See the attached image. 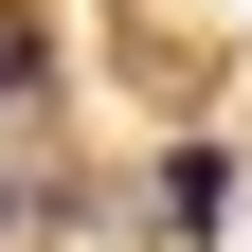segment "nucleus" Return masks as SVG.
I'll use <instances>...</instances> for the list:
<instances>
[{
    "instance_id": "nucleus-3",
    "label": "nucleus",
    "mask_w": 252,
    "mask_h": 252,
    "mask_svg": "<svg viewBox=\"0 0 252 252\" xmlns=\"http://www.w3.org/2000/svg\"><path fill=\"white\" fill-rule=\"evenodd\" d=\"M0 234H18V180H0Z\"/></svg>"
},
{
    "instance_id": "nucleus-1",
    "label": "nucleus",
    "mask_w": 252,
    "mask_h": 252,
    "mask_svg": "<svg viewBox=\"0 0 252 252\" xmlns=\"http://www.w3.org/2000/svg\"><path fill=\"white\" fill-rule=\"evenodd\" d=\"M162 216L216 234V216H234V144H180V162H162Z\"/></svg>"
},
{
    "instance_id": "nucleus-2",
    "label": "nucleus",
    "mask_w": 252,
    "mask_h": 252,
    "mask_svg": "<svg viewBox=\"0 0 252 252\" xmlns=\"http://www.w3.org/2000/svg\"><path fill=\"white\" fill-rule=\"evenodd\" d=\"M18 90H36V18H0V108H18Z\"/></svg>"
}]
</instances>
